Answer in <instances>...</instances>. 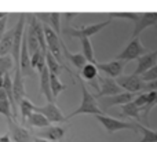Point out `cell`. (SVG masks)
I'll use <instances>...</instances> for the list:
<instances>
[{
  "label": "cell",
  "instance_id": "4",
  "mask_svg": "<svg viewBox=\"0 0 157 142\" xmlns=\"http://www.w3.org/2000/svg\"><path fill=\"white\" fill-rule=\"evenodd\" d=\"M98 121L105 127V130L110 134H114L116 131H120V130H131L134 132H138V123H128V121H123L119 120V119L110 117L109 115L105 116H95Z\"/></svg>",
  "mask_w": 157,
  "mask_h": 142
},
{
  "label": "cell",
  "instance_id": "7",
  "mask_svg": "<svg viewBox=\"0 0 157 142\" xmlns=\"http://www.w3.org/2000/svg\"><path fill=\"white\" fill-rule=\"evenodd\" d=\"M98 83L101 84V90L98 91V94L95 95V98L101 99V98H105V97H113L117 95V94H121L124 93L123 88L117 84V82L112 77L108 76H101L98 77Z\"/></svg>",
  "mask_w": 157,
  "mask_h": 142
},
{
  "label": "cell",
  "instance_id": "16",
  "mask_svg": "<svg viewBox=\"0 0 157 142\" xmlns=\"http://www.w3.org/2000/svg\"><path fill=\"white\" fill-rule=\"evenodd\" d=\"M36 17L40 22L43 21L44 25H48L58 36H61V32H62V25H61L62 14L61 13H37Z\"/></svg>",
  "mask_w": 157,
  "mask_h": 142
},
{
  "label": "cell",
  "instance_id": "8",
  "mask_svg": "<svg viewBox=\"0 0 157 142\" xmlns=\"http://www.w3.org/2000/svg\"><path fill=\"white\" fill-rule=\"evenodd\" d=\"M8 124V134L13 142H35V135L28 129L19 126L14 119L7 120Z\"/></svg>",
  "mask_w": 157,
  "mask_h": 142
},
{
  "label": "cell",
  "instance_id": "21",
  "mask_svg": "<svg viewBox=\"0 0 157 142\" xmlns=\"http://www.w3.org/2000/svg\"><path fill=\"white\" fill-rule=\"evenodd\" d=\"M46 63H47V68H48L50 73L54 75V76H58V77H59L61 73H62V69H66L65 66L61 65V63L52 57L51 52H48V51L46 52ZM66 71H68V69H66ZM68 73H69V76H71V72L68 71Z\"/></svg>",
  "mask_w": 157,
  "mask_h": 142
},
{
  "label": "cell",
  "instance_id": "31",
  "mask_svg": "<svg viewBox=\"0 0 157 142\" xmlns=\"http://www.w3.org/2000/svg\"><path fill=\"white\" fill-rule=\"evenodd\" d=\"M141 79L144 80L145 83H150L157 80V65L153 66L152 69H149L147 72H145L144 75H141Z\"/></svg>",
  "mask_w": 157,
  "mask_h": 142
},
{
  "label": "cell",
  "instance_id": "15",
  "mask_svg": "<svg viewBox=\"0 0 157 142\" xmlns=\"http://www.w3.org/2000/svg\"><path fill=\"white\" fill-rule=\"evenodd\" d=\"M138 94H132V93H124L121 94H117V95H113V97H105V98H101V105H103V108H110V106H116V105H124L130 104L135 99V97Z\"/></svg>",
  "mask_w": 157,
  "mask_h": 142
},
{
  "label": "cell",
  "instance_id": "18",
  "mask_svg": "<svg viewBox=\"0 0 157 142\" xmlns=\"http://www.w3.org/2000/svg\"><path fill=\"white\" fill-rule=\"evenodd\" d=\"M61 48H62V55L66 58V59L69 61V62L72 63V65H75L78 71H81V69L84 68V66L87 65V59L84 58V55L81 54V52H76V54H73V52H71L68 50V47H66V44L63 43V40L61 41Z\"/></svg>",
  "mask_w": 157,
  "mask_h": 142
},
{
  "label": "cell",
  "instance_id": "28",
  "mask_svg": "<svg viewBox=\"0 0 157 142\" xmlns=\"http://www.w3.org/2000/svg\"><path fill=\"white\" fill-rule=\"evenodd\" d=\"M15 68V63L11 55L0 57V76L4 77L7 73H11V71Z\"/></svg>",
  "mask_w": 157,
  "mask_h": 142
},
{
  "label": "cell",
  "instance_id": "14",
  "mask_svg": "<svg viewBox=\"0 0 157 142\" xmlns=\"http://www.w3.org/2000/svg\"><path fill=\"white\" fill-rule=\"evenodd\" d=\"M13 95H14V101H15L17 106H18V104L25 98V95H26V91H25V84H24V76H22L21 69H19L18 65H15V68H14Z\"/></svg>",
  "mask_w": 157,
  "mask_h": 142
},
{
  "label": "cell",
  "instance_id": "33",
  "mask_svg": "<svg viewBox=\"0 0 157 142\" xmlns=\"http://www.w3.org/2000/svg\"><path fill=\"white\" fill-rule=\"evenodd\" d=\"M41 50L36 51L35 54L30 55V65H32V69H37V65H39V61H40V57H41Z\"/></svg>",
  "mask_w": 157,
  "mask_h": 142
},
{
  "label": "cell",
  "instance_id": "30",
  "mask_svg": "<svg viewBox=\"0 0 157 142\" xmlns=\"http://www.w3.org/2000/svg\"><path fill=\"white\" fill-rule=\"evenodd\" d=\"M0 115L6 116L7 120L14 119L13 112H11V105H10V102H8V99H0Z\"/></svg>",
  "mask_w": 157,
  "mask_h": 142
},
{
  "label": "cell",
  "instance_id": "39",
  "mask_svg": "<svg viewBox=\"0 0 157 142\" xmlns=\"http://www.w3.org/2000/svg\"><path fill=\"white\" fill-rule=\"evenodd\" d=\"M4 15H6V13H0V19H2Z\"/></svg>",
  "mask_w": 157,
  "mask_h": 142
},
{
  "label": "cell",
  "instance_id": "2",
  "mask_svg": "<svg viewBox=\"0 0 157 142\" xmlns=\"http://www.w3.org/2000/svg\"><path fill=\"white\" fill-rule=\"evenodd\" d=\"M110 19H106V21H102L99 24H92V25H86V26H81V28H72V26H66L62 28V32L61 35L66 36V37H78V39H83V37H88L95 33L101 32L103 28H106L109 24H110Z\"/></svg>",
  "mask_w": 157,
  "mask_h": 142
},
{
  "label": "cell",
  "instance_id": "11",
  "mask_svg": "<svg viewBox=\"0 0 157 142\" xmlns=\"http://www.w3.org/2000/svg\"><path fill=\"white\" fill-rule=\"evenodd\" d=\"M128 62L125 61H119V59H114V61H109V62H97L98 71H102L103 73H106L108 77H120L123 76V72H124V68Z\"/></svg>",
  "mask_w": 157,
  "mask_h": 142
},
{
  "label": "cell",
  "instance_id": "37",
  "mask_svg": "<svg viewBox=\"0 0 157 142\" xmlns=\"http://www.w3.org/2000/svg\"><path fill=\"white\" fill-rule=\"evenodd\" d=\"M35 142H48V141L41 140V138H36V137H35Z\"/></svg>",
  "mask_w": 157,
  "mask_h": 142
},
{
  "label": "cell",
  "instance_id": "34",
  "mask_svg": "<svg viewBox=\"0 0 157 142\" xmlns=\"http://www.w3.org/2000/svg\"><path fill=\"white\" fill-rule=\"evenodd\" d=\"M7 19H8V13H6V15L0 19V40L6 33V28H7Z\"/></svg>",
  "mask_w": 157,
  "mask_h": 142
},
{
  "label": "cell",
  "instance_id": "23",
  "mask_svg": "<svg viewBox=\"0 0 157 142\" xmlns=\"http://www.w3.org/2000/svg\"><path fill=\"white\" fill-rule=\"evenodd\" d=\"M13 33L14 29H10L4 33V36L0 40V57H6L13 50Z\"/></svg>",
  "mask_w": 157,
  "mask_h": 142
},
{
  "label": "cell",
  "instance_id": "6",
  "mask_svg": "<svg viewBox=\"0 0 157 142\" xmlns=\"http://www.w3.org/2000/svg\"><path fill=\"white\" fill-rule=\"evenodd\" d=\"M35 112L43 115L50 123H65V121H68L66 116L61 112V109L54 102H47L43 106H35Z\"/></svg>",
  "mask_w": 157,
  "mask_h": 142
},
{
  "label": "cell",
  "instance_id": "38",
  "mask_svg": "<svg viewBox=\"0 0 157 142\" xmlns=\"http://www.w3.org/2000/svg\"><path fill=\"white\" fill-rule=\"evenodd\" d=\"M3 79H4V77L0 76V88H3Z\"/></svg>",
  "mask_w": 157,
  "mask_h": 142
},
{
  "label": "cell",
  "instance_id": "1",
  "mask_svg": "<svg viewBox=\"0 0 157 142\" xmlns=\"http://www.w3.org/2000/svg\"><path fill=\"white\" fill-rule=\"evenodd\" d=\"M78 77V84L81 87V95H83V99H81V104L80 106L77 108L75 112H72L71 115L66 116V119H71L73 116H77V115H94V116H105L106 113L98 106V102H97V98L92 95L91 93L88 91V88L86 87V83L83 82L80 76L77 75Z\"/></svg>",
  "mask_w": 157,
  "mask_h": 142
},
{
  "label": "cell",
  "instance_id": "19",
  "mask_svg": "<svg viewBox=\"0 0 157 142\" xmlns=\"http://www.w3.org/2000/svg\"><path fill=\"white\" fill-rule=\"evenodd\" d=\"M80 77H83L86 82H88L94 88L98 90V77H99V72L95 63H87L80 73H77Z\"/></svg>",
  "mask_w": 157,
  "mask_h": 142
},
{
  "label": "cell",
  "instance_id": "13",
  "mask_svg": "<svg viewBox=\"0 0 157 142\" xmlns=\"http://www.w3.org/2000/svg\"><path fill=\"white\" fill-rule=\"evenodd\" d=\"M26 29V28H25ZM19 69H21L22 76H33V69L30 65V54L28 50L26 44V32H24V39H22V46H21V52H19Z\"/></svg>",
  "mask_w": 157,
  "mask_h": 142
},
{
  "label": "cell",
  "instance_id": "35",
  "mask_svg": "<svg viewBox=\"0 0 157 142\" xmlns=\"http://www.w3.org/2000/svg\"><path fill=\"white\" fill-rule=\"evenodd\" d=\"M152 91H157V80L150 83H145V87L142 93H152Z\"/></svg>",
  "mask_w": 157,
  "mask_h": 142
},
{
  "label": "cell",
  "instance_id": "32",
  "mask_svg": "<svg viewBox=\"0 0 157 142\" xmlns=\"http://www.w3.org/2000/svg\"><path fill=\"white\" fill-rule=\"evenodd\" d=\"M134 104H135L138 108L144 109L147 104V93H139L138 95L135 97V99H134Z\"/></svg>",
  "mask_w": 157,
  "mask_h": 142
},
{
  "label": "cell",
  "instance_id": "24",
  "mask_svg": "<svg viewBox=\"0 0 157 142\" xmlns=\"http://www.w3.org/2000/svg\"><path fill=\"white\" fill-rule=\"evenodd\" d=\"M141 112H142V109L136 106V105L134 104V101L130 102V104H127V105H124V106H121V115H124L125 117L135 119L139 124H141V120H142Z\"/></svg>",
  "mask_w": 157,
  "mask_h": 142
},
{
  "label": "cell",
  "instance_id": "25",
  "mask_svg": "<svg viewBox=\"0 0 157 142\" xmlns=\"http://www.w3.org/2000/svg\"><path fill=\"white\" fill-rule=\"evenodd\" d=\"M80 41H81V50H83L81 54L84 55V58L87 59V62L88 63H97L98 61L95 59L94 48H92L91 40H90L88 37H83V39H80Z\"/></svg>",
  "mask_w": 157,
  "mask_h": 142
},
{
  "label": "cell",
  "instance_id": "10",
  "mask_svg": "<svg viewBox=\"0 0 157 142\" xmlns=\"http://www.w3.org/2000/svg\"><path fill=\"white\" fill-rule=\"evenodd\" d=\"M157 25V13H139L138 18L134 22V32L131 39L139 37L142 32L149 26Z\"/></svg>",
  "mask_w": 157,
  "mask_h": 142
},
{
  "label": "cell",
  "instance_id": "5",
  "mask_svg": "<svg viewBox=\"0 0 157 142\" xmlns=\"http://www.w3.org/2000/svg\"><path fill=\"white\" fill-rule=\"evenodd\" d=\"M26 28V14H21L19 15L18 22L15 26L13 28V50H11V57L14 59V63L18 65L19 63V52H21V46H22V39H24V32Z\"/></svg>",
  "mask_w": 157,
  "mask_h": 142
},
{
  "label": "cell",
  "instance_id": "3",
  "mask_svg": "<svg viewBox=\"0 0 157 142\" xmlns=\"http://www.w3.org/2000/svg\"><path fill=\"white\" fill-rule=\"evenodd\" d=\"M147 52H149V48H146V47L141 43V39L135 37V39H131V41L127 44V47L117 55L116 59L130 62V61H132V59H139L141 57L146 55Z\"/></svg>",
  "mask_w": 157,
  "mask_h": 142
},
{
  "label": "cell",
  "instance_id": "20",
  "mask_svg": "<svg viewBox=\"0 0 157 142\" xmlns=\"http://www.w3.org/2000/svg\"><path fill=\"white\" fill-rule=\"evenodd\" d=\"M40 91L48 102H54L51 94V87H50V71L47 65L40 71Z\"/></svg>",
  "mask_w": 157,
  "mask_h": 142
},
{
  "label": "cell",
  "instance_id": "9",
  "mask_svg": "<svg viewBox=\"0 0 157 142\" xmlns=\"http://www.w3.org/2000/svg\"><path fill=\"white\" fill-rule=\"evenodd\" d=\"M117 84L125 90L127 93H132V94H139L144 91L145 87V82L141 79V76L134 75H128V76H120L116 79Z\"/></svg>",
  "mask_w": 157,
  "mask_h": 142
},
{
  "label": "cell",
  "instance_id": "12",
  "mask_svg": "<svg viewBox=\"0 0 157 142\" xmlns=\"http://www.w3.org/2000/svg\"><path fill=\"white\" fill-rule=\"evenodd\" d=\"M66 134V129L65 127H59V126H50L47 129H41L39 131L33 132L36 138H41L48 142H59L62 141V138Z\"/></svg>",
  "mask_w": 157,
  "mask_h": 142
},
{
  "label": "cell",
  "instance_id": "17",
  "mask_svg": "<svg viewBox=\"0 0 157 142\" xmlns=\"http://www.w3.org/2000/svg\"><path fill=\"white\" fill-rule=\"evenodd\" d=\"M156 65H157V50L153 52H147L146 55L139 58L138 66H136L134 73H135L136 76H141V75H144L145 72H147L149 69H152L153 66H156Z\"/></svg>",
  "mask_w": 157,
  "mask_h": 142
},
{
  "label": "cell",
  "instance_id": "27",
  "mask_svg": "<svg viewBox=\"0 0 157 142\" xmlns=\"http://www.w3.org/2000/svg\"><path fill=\"white\" fill-rule=\"evenodd\" d=\"M50 87H51L52 98L57 99V98H58V95H59V94L66 88V86L63 84L62 82H61L59 77H58V76H54V75L50 73Z\"/></svg>",
  "mask_w": 157,
  "mask_h": 142
},
{
  "label": "cell",
  "instance_id": "26",
  "mask_svg": "<svg viewBox=\"0 0 157 142\" xmlns=\"http://www.w3.org/2000/svg\"><path fill=\"white\" fill-rule=\"evenodd\" d=\"M18 108H19V110H21V120H22V123H24V126H25L28 117H29L32 113H35V105H33L28 98H24L18 104Z\"/></svg>",
  "mask_w": 157,
  "mask_h": 142
},
{
  "label": "cell",
  "instance_id": "29",
  "mask_svg": "<svg viewBox=\"0 0 157 142\" xmlns=\"http://www.w3.org/2000/svg\"><path fill=\"white\" fill-rule=\"evenodd\" d=\"M138 130L144 134V137L139 142H157V131H153L152 129L141 126L139 123H138Z\"/></svg>",
  "mask_w": 157,
  "mask_h": 142
},
{
  "label": "cell",
  "instance_id": "22",
  "mask_svg": "<svg viewBox=\"0 0 157 142\" xmlns=\"http://www.w3.org/2000/svg\"><path fill=\"white\" fill-rule=\"evenodd\" d=\"M25 126H29V127H35V129H47V127L51 126V123H50L48 120H47L46 117H44L43 115H40V113L35 112L32 113V115L28 117L26 123H25ZM24 126V127H25Z\"/></svg>",
  "mask_w": 157,
  "mask_h": 142
},
{
  "label": "cell",
  "instance_id": "36",
  "mask_svg": "<svg viewBox=\"0 0 157 142\" xmlns=\"http://www.w3.org/2000/svg\"><path fill=\"white\" fill-rule=\"evenodd\" d=\"M0 142H13L11 141V138H10V134H4L3 137H0Z\"/></svg>",
  "mask_w": 157,
  "mask_h": 142
}]
</instances>
